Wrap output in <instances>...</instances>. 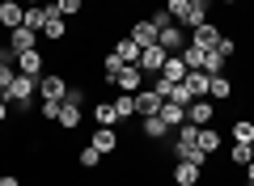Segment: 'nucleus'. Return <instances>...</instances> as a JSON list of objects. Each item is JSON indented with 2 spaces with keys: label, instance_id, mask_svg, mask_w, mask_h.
<instances>
[{
  "label": "nucleus",
  "instance_id": "obj_42",
  "mask_svg": "<svg viewBox=\"0 0 254 186\" xmlns=\"http://www.w3.org/2000/svg\"><path fill=\"white\" fill-rule=\"evenodd\" d=\"M43 4H60V0H43Z\"/></svg>",
  "mask_w": 254,
  "mask_h": 186
},
{
  "label": "nucleus",
  "instance_id": "obj_22",
  "mask_svg": "<svg viewBox=\"0 0 254 186\" xmlns=\"http://www.w3.org/2000/svg\"><path fill=\"white\" fill-rule=\"evenodd\" d=\"M93 119H98V127H115V123H119L115 102H98V106H93Z\"/></svg>",
  "mask_w": 254,
  "mask_h": 186
},
{
  "label": "nucleus",
  "instance_id": "obj_40",
  "mask_svg": "<svg viewBox=\"0 0 254 186\" xmlns=\"http://www.w3.org/2000/svg\"><path fill=\"white\" fill-rule=\"evenodd\" d=\"M4 60H13V55H9V47H4V43H0V63H4Z\"/></svg>",
  "mask_w": 254,
  "mask_h": 186
},
{
  "label": "nucleus",
  "instance_id": "obj_5",
  "mask_svg": "<svg viewBox=\"0 0 254 186\" xmlns=\"http://www.w3.org/2000/svg\"><path fill=\"white\" fill-rule=\"evenodd\" d=\"M115 89L119 93H140V89H144V72H140L136 63H127V68L115 76Z\"/></svg>",
  "mask_w": 254,
  "mask_h": 186
},
{
  "label": "nucleus",
  "instance_id": "obj_28",
  "mask_svg": "<svg viewBox=\"0 0 254 186\" xmlns=\"http://www.w3.org/2000/svg\"><path fill=\"white\" fill-rule=\"evenodd\" d=\"M233 140L237 144H250L254 140V123H250V119H237V123H233Z\"/></svg>",
  "mask_w": 254,
  "mask_h": 186
},
{
  "label": "nucleus",
  "instance_id": "obj_33",
  "mask_svg": "<svg viewBox=\"0 0 254 186\" xmlns=\"http://www.w3.org/2000/svg\"><path fill=\"white\" fill-rule=\"evenodd\" d=\"M98 161H102V152H98V148H93V144H89V148L81 152V165H85V169H93V165H98Z\"/></svg>",
  "mask_w": 254,
  "mask_h": 186
},
{
  "label": "nucleus",
  "instance_id": "obj_21",
  "mask_svg": "<svg viewBox=\"0 0 254 186\" xmlns=\"http://www.w3.org/2000/svg\"><path fill=\"white\" fill-rule=\"evenodd\" d=\"M195 144H199V152L212 157V152L220 148V131H216V127H199V140H195Z\"/></svg>",
  "mask_w": 254,
  "mask_h": 186
},
{
  "label": "nucleus",
  "instance_id": "obj_25",
  "mask_svg": "<svg viewBox=\"0 0 254 186\" xmlns=\"http://www.w3.org/2000/svg\"><path fill=\"white\" fill-rule=\"evenodd\" d=\"M123 68H127V63H123V60H119V55H115V51H110V55H106V60H102V76H106V85H115V76H119V72H123Z\"/></svg>",
  "mask_w": 254,
  "mask_h": 186
},
{
  "label": "nucleus",
  "instance_id": "obj_32",
  "mask_svg": "<svg viewBox=\"0 0 254 186\" xmlns=\"http://www.w3.org/2000/svg\"><path fill=\"white\" fill-rule=\"evenodd\" d=\"M229 157H233L237 165H250V161H254V152H250V144H233V152H229Z\"/></svg>",
  "mask_w": 254,
  "mask_h": 186
},
{
  "label": "nucleus",
  "instance_id": "obj_2",
  "mask_svg": "<svg viewBox=\"0 0 254 186\" xmlns=\"http://www.w3.org/2000/svg\"><path fill=\"white\" fill-rule=\"evenodd\" d=\"M38 98L43 102H64L68 98V80H64L60 72H43V76H38Z\"/></svg>",
  "mask_w": 254,
  "mask_h": 186
},
{
  "label": "nucleus",
  "instance_id": "obj_30",
  "mask_svg": "<svg viewBox=\"0 0 254 186\" xmlns=\"http://www.w3.org/2000/svg\"><path fill=\"white\" fill-rule=\"evenodd\" d=\"M13 80H17V63H13V60H4V63H0V93H4V89H9Z\"/></svg>",
  "mask_w": 254,
  "mask_h": 186
},
{
  "label": "nucleus",
  "instance_id": "obj_20",
  "mask_svg": "<svg viewBox=\"0 0 254 186\" xmlns=\"http://www.w3.org/2000/svg\"><path fill=\"white\" fill-rule=\"evenodd\" d=\"M208 98H216V102H229L233 98V80L220 72V76H212V89H208Z\"/></svg>",
  "mask_w": 254,
  "mask_h": 186
},
{
  "label": "nucleus",
  "instance_id": "obj_24",
  "mask_svg": "<svg viewBox=\"0 0 254 186\" xmlns=\"http://www.w3.org/2000/svg\"><path fill=\"white\" fill-rule=\"evenodd\" d=\"M165 13H170L178 26H187V17H190V0H165Z\"/></svg>",
  "mask_w": 254,
  "mask_h": 186
},
{
  "label": "nucleus",
  "instance_id": "obj_37",
  "mask_svg": "<svg viewBox=\"0 0 254 186\" xmlns=\"http://www.w3.org/2000/svg\"><path fill=\"white\" fill-rule=\"evenodd\" d=\"M60 13L64 17H76V13H81V0H60Z\"/></svg>",
  "mask_w": 254,
  "mask_h": 186
},
{
  "label": "nucleus",
  "instance_id": "obj_9",
  "mask_svg": "<svg viewBox=\"0 0 254 186\" xmlns=\"http://www.w3.org/2000/svg\"><path fill=\"white\" fill-rule=\"evenodd\" d=\"M13 63H17V72H21V76H43V55H38V51H21V55H13Z\"/></svg>",
  "mask_w": 254,
  "mask_h": 186
},
{
  "label": "nucleus",
  "instance_id": "obj_31",
  "mask_svg": "<svg viewBox=\"0 0 254 186\" xmlns=\"http://www.w3.org/2000/svg\"><path fill=\"white\" fill-rule=\"evenodd\" d=\"M170 102H178V106H190V102H195V93H190V89H187V80H182V85H174Z\"/></svg>",
  "mask_w": 254,
  "mask_h": 186
},
{
  "label": "nucleus",
  "instance_id": "obj_8",
  "mask_svg": "<svg viewBox=\"0 0 254 186\" xmlns=\"http://www.w3.org/2000/svg\"><path fill=\"white\" fill-rule=\"evenodd\" d=\"M199 178H203V165H195V161L174 165V186H199Z\"/></svg>",
  "mask_w": 254,
  "mask_h": 186
},
{
  "label": "nucleus",
  "instance_id": "obj_23",
  "mask_svg": "<svg viewBox=\"0 0 254 186\" xmlns=\"http://www.w3.org/2000/svg\"><path fill=\"white\" fill-rule=\"evenodd\" d=\"M208 4H212V0H190V17H187V26H190V30L208 21ZM187 26H182V30H187Z\"/></svg>",
  "mask_w": 254,
  "mask_h": 186
},
{
  "label": "nucleus",
  "instance_id": "obj_41",
  "mask_svg": "<svg viewBox=\"0 0 254 186\" xmlns=\"http://www.w3.org/2000/svg\"><path fill=\"white\" fill-rule=\"evenodd\" d=\"M246 182H254V161H250V165H246Z\"/></svg>",
  "mask_w": 254,
  "mask_h": 186
},
{
  "label": "nucleus",
  "instance_id": "obj_19",
  "mask_svg": "<svg viewBox=\"0 0 254 186\" xmlns=\"http://www.w3.org/2000/svg\"><path fill=\"white\" fill-rule=\"evenodd\" d=\"M81 110H85V106H72V102H64V106H60V119H55V123H60L64 131H72V127H81Z\"/></svg>",
  "mask_w": 254,
  "mask_h": 186
},
{
  "label": "nucleus",
  "instance_id": "obj_17",
  "mask_svg": "<svg viewBox=\"0 0 254 186\" xmlns=\"http://www.w3.org/2000/svg\"><path fill=\"white\" fill-rule=\"evenodd\" d=\"M131 43L136 47H153L157 43V26L153 21H136V26H131Z\"/></svg>",
  "mask_w": 254,
  "mask_h": 186
},
{
  "label": "nucleus",
  "instance_id": "obj_10",
  "mask_svg": "<svg viewBox=\"0 0 254 186\" xmlns=\"http://www.w3.org/2000/svg\"><path fill=\"white\" fill-rule=\"evenodd\" d=\"M161 102H165V98L157 93V89H140V93H136V115H144V119L157 115V110H161Z\"/></svg>",
  "mask_w": 254,
  "mask_h": 186
},
{
  "label": "nucleus",
  "instance_id": "obj_34",
  "mask_svg": "<svg viewBox=\"0 0 254 186\" xmlns=\"http://www.w3.org/2000/svg\"><path fill=\"white\" fill-rule=\"evenodd\" d=\"M64 102H72V106H85V102H89V98H85V89L68 85V98H64Z\"/></svg>",
  "mask_w": 254,
  "mask_h": 186
},
{
  "label": "nucleus",
  "instance_id": "obj_1",
  "mask_svg": "<svg viewBox=\"0 0 254 186\" xmlns=\"http://www.w3.org/2000/svg\"><path fill=\"white\" fill-rule=\"evenodd\" d=\"M0 98L9 102V106H17V110H26L30 102L38 98V80H34V76H21V72H17V80H13V85L4 89V93H0Z\"/></svg>",
  "mask_w": 254,
  "mask_h": 186
},
{
  "label": "nucleus",
  "instance_id": "obj_18",
  "mask_svg": "<svg viewBox=\"0 0 254 186\" xmlns=\"http://www.w3.org/2000/svg\"><path fill=\"white\" fill-rule=\"evenodd\" d=\"M187 89L195 93V98H208V89H212V76H208V72H199V68H195V72H187Z\"/></svg>",
  "mask_w": 254,
  "mask_h": 186
},
{
  "label": "nucleus",
  "instance_id": "obj_12",
  "mask_svg": "<svg viewBox=\"0 0 254 186\" xmlns=\"http://www.w3.org/2000/svg\"><path fill=\"white\" fill-rule=\"evenodd\" d=\"M187 63H182V55H170V60H165V68L161 72H157V76H165V80H170V85H182V80H187Z\"/></svg>",
  "mask_w": 254,
  "mask_h": 186
},
{
  "label": "nucleus",
  "instance_id": "obj_38",
  "mask_svg": "<svg viewBox=\"0 0 254 186\" xmlns=\"http://www.w3.org/2000/svg\"><path fill=\"white\" fill-rule=\"evenodd\" d=\"M0 186H21V182H17L13 174H4V178H0Z\"/></svg>",
  "mask_w": 254,
  "mask_h": 186
},
{
  "label": "nucleus",
  "instance_id": "obj_35",
  "mask_svg": "<svg viewBox=\"0 0 254 186\" xmlns=\"http://www.w3.org/2000/svg\"><path fill=\"white\" fill-rule=\"evenodd\" d=\"M60 106H64V102H43V119H47V123L60 119Z\"/></svg>",
  "mask_w": 254,
  "mask_h": 186
},
{
  "label": "nucleus",
  "instance_id": "obj_14",
  "mask_svg": "<svg viewBox=\"0 0 254 186\" xmlns=\"http://www.w3.org/2000/svg\"><path fill=\"white\" fill-rule=\"evenodd\" d=\"M93 148L106 157V152H115L119 148V135H115V127H93Z\"/></svg>",
  "mask_w": 254,
  "mask_h": 186
},
{
  "label": "nucleus",
  "instance_id": "obj_7",
  "mask_svg": "<svg viewBox=\"0 0 254 186\" xmlns=\"http://www.w3.org/2000/svg\"><path fill=\"white\" fill-rule=\"evenodd\" d=\"M165 60H170V51H165L161 43H153V47H144V55H140L136 68H140V72H161V68H165Z\"/></svg>",
  "mask_w": 254,
  "mask_h": 186
},
{
  "label": "nucleus",
  "instance_id": "obj_3",
  "mask_svg": "<svg viewBox=\"0 0 254 186\" xmlns=\"http://www.w3.org/2000/svg\"><path fill=\"white\" fill-rule=\"evenodd\" d=\"M21 51H38V30H30V26L9 30V55H21Z\"/></svg>",
  "mask_w": 254,
  "mask_h": 186
},
{
  "label": "nucleus",
  "instance_id": "obj_11",
  "mask_svg": "<svg viewBox=\"0 0 254 186\" xmlns=\"http://www.w3.org/2000/svg\"><path fill=\"white\" fill-rule=\"evenodd\" d=\"M195 47H203V51H212V47L220 43V26H212V21H203V26H195V38H190Z\"/></svg>",
  "mask_w": 254,
  "mask_h": 186
},
{
  "label": "nucleus",
  "instance_id": "obj_15",
  "mask_svg": "<svg viewBox=\"0 0 254 186\" xmlns=\"http://www.w3.org/2000/svg\"><path fill=\"white\" fill-rule=\"evenodd\" d=\"M157 115H161L165 127H182V123H187V106H178V102H161Z\"/></svg>",
  "mask_w": 254,
  "mask_h": 186
},
{
  "label": "nucleus",
  "instance_id": "obj_4",
  "mask_svg": "<svg viewBox=\"0 0 254 186\" xmlns=\"http://www.w3.org/2000/svg\"><path fill=\"white\" fill-rule=\"evenodd\" d=\"M157 43H161V47H165V51H170V55H178L182 47L190 43V38H187V30H182L178 21H174V26H165V30H157Z\"/></svg>",
  "mask_w": 254,
  "mask_h": 186
},
{
  "label": "nucleus",
  "instance_id": "obj_43",
  "mask_svg": "<svg viewBox=\"0 0 254 186\" xmlns=\"http://www.w3.org/2000/svg\"><path fill=\"white\" fill-rule=\"evenodd\" d=\"M250 152H254V140H250Z\"/></svg>",
  "mask_w": 254,
  "mask_h": 186
},
{
  "label": "nucleus",
  "instance_id": "obj_44",
  "mask_svg": "<svg viewBox=\"0 0 254 186\" xmlns=\"http://www.w3.org/2000/svg\"><path fill=\"white\" fill-rule=\"evenodd\" d=\"M250 186H254V182H250Z\"/></svg>",
  "mask_w": 254,
  "mask_h": 186
},
{
  "label": "nucleus",
  "instance_id": "obj_16",
  "mask_svg": "<svg viewBox=\"0 0 254 186\" xmlns=\"http://www.w3.org/2000/svg\"><path fill=\"white\" fill-rule=\"evenodd\" d=\"M115 55H119L123 63H140L144 47H136V43H131V34H127V38H119V43H115Z\"/></svg>",
  "mask_w": 254,
  "mask_h": 186
},
{
  "label": "nucleus",
  "instance_id": "obj_13",
  "mask_svg": "<svg viewBox=\"0 0 254 186\" xmlns=\"http://www.w3.org/2000/svg\"><path fill=\"white\" fill-rule=\"evenodd\" d=\"M21 17H26V9H21L17 0H0V26L17 30V26H21Z\"/></svg>",
  "mask_w": 254,
  "mask_h": 186
},
{
  "label": "nucleus",
  "instance_id": "obj_29",
  "mask_svg": "<svg viewBox=\"0 0 254 186\" xmlns=\"http://www.w3.org/2000/svg\"><path fill=\"white\" fill-rule=\"evenodd\" d=\"M212 51H216V55H220V60H225V63H229V60H233V55H237V43H233V38H229V34H220V43H216V47H212Z\"/></svg>",
  "mask_w": 254,
  "mask_h": 186
},
{
  "label": "nucleus",
  "instance_id": "obj_26",
  "mask_svg": "<svg viewBox=\"0 0 254 186\" xmlns=\"http://www.w3.org/2000/svg\"><path fill=\"white\" fill-rule=\"evenodd\" d=\"M115 115L119 119H131V115H136V93H119V98H115Z\"/></svg>",
  "mask_w": 254,
  "mask_h": 186
},
{
  "label": "nucleus",
  "instance_id": "obj_6",
  "mask_svg": "<svg viewBox=\"0 0 254 186\" xmlns=\"http://www.w3.org/2000/svg\"><path fill=\"white\" fill-rule=\"evenodd\" d=\"M212 119H216V106H212L208 98H195V102L187 106V123H195V127H208Z\"/></svg>",
  "mask_w": 254,
  "mask_h": 186
},
{
  "label": "nucleus",
  "instance_id": "obj_39",
  "mask_svg": "<svg viewBox=\"0 0 254 186\" xmlns=\"http://www.w3.org/2000/svg\"><path fill=\"white\" fill-rule=\"evenodd\" d=\"M4 119H9V102L0 98V123H4Z\"/></svg>",
  "mask_w": 254,
  "mask_h": 186
},
{
  "label": "nucleus",
  "instance_id": "obj_36",
  "mask_svg": "<svg viewBox=\"0 0 254 186\" xmlns=\"http://www.w3.org/2000/svg\"><path fill=\"white\" fill-rule=\"evenodd\" d=\"M148 21H153L157 30H165V26H174V17H170V13H165V9H157V13H153V17H148Z\"/></svg>",
  "mask_w": 254,
  "mask_h": 186
},
{
  "label": "nucleus",
  "instance_id": "obj_27",
  "mask_svg": "<svg viewBox=\"0 0 254 186\" xmlns=\"http://www.w3.org/2000/svg\"><path fill=\"white\" fill-rule=\"evenodd\" d=\"M165 131H170V127L161 123V115H148V119H144V135H148V140H161Z\"/></svg>",
  "mask_w": 254,
  "mask_h": 186
}]
</instances>
